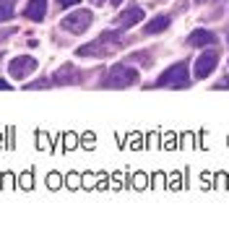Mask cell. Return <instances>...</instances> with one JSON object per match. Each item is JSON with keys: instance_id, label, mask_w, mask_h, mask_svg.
Returning a JSON list of instances; mask_svg holds the SVG:
<instances>
[{"instance_id": "6da1fadb", "label": "cell", "mask_w": 229, "mask_h": 250, "mask_svg": "<svg viewBox=\"0 0 229 250\" xmlns=\"http://www.w3.org/2000/svg\"><path fill=\"white\" fill-rule=\"evenodd\" d=\"M123 44H125L123 34H117V31H104V34H99L91 44L78 47L76 55L78 58H102V55H112L115 50H120Z\"/></svg>"}, {"instance_id": "7a4b0ae2", "label": "cell", "mask_w": 229, "mask_h": 250, "mask_svg": "<svg viewBox=\"0 0 229 250\" xmlns=\"http://www.w3.org/2000/svg\"><path fill=\"white\" fill-rule=\"evenodd\" d=\"M154 86H169V89H185V86H190V73H187V62L180 60L175 62L172 68H167L164 73L159 76V81Z\"/></svg>"}, {"instance_id": "3957f363", "label": "cell", "mask_w": 229, "mask_h": 250, "mask_svg": "<svg viewBox=\"0 0 229 250\" xmlns=\"http://www.w3.org/2000/svg\"><path fill=\"white\" fill-rule=\"evenodd\" d=\"M136 83H138V73L128 65H112V70L104 78L107 89H128V86H136Z\"/></svg>"}, {"instance_id": "277c9868", "label": "cell", "mask_w": 229, "mask_h": 250, "mask_svg": "<svg viewBox=\"0 0 229 250\" xmlns=\"http://www.w3.org/2000/svg\"><path fill=\"white\" fill-rule=\"evenodd\" d=\"M91 21H94L91 11H86V8H81V11H73L70 16H65V19H62V29L73 31V34H83V31L91 26Z\"/></svg>"}, {"instance_id": "5b68a950", "label": "cell", "mask_w": 229, "mask_h": 250, "mask_svg": "<svg viewBox=\"0 0 229 250\" xmlns=\"http://www.w3.org/2000/svg\"><path fill=\"white\" fill-rule=\"evenodd\" d=\"M13 78H26L29 73H34L37 70V60L31 58V55H21V58H13L11 65H8Z\"/></svg>"}, {"instance_id": "8992f818", "label": "cell", "mask_w": 229, "mask_h": 250, "mask_svg": "<svg viewBox=\"0 0 229 250\" xmlns=\"http://www.w3.org/2000/svg\"><path fill=\"white\" fill-rule=\"evenodd\" d=\"M216 62H219V52L216 50H206L198 60H195V78H206L208 73H214Z\"/></svg>"}, {"instance_id": "52a82bcc", "label": "cell", "mask_w": 229, "mask_h": 250, "mask_svg": "<svg viewBox=\"0 0 229 250\" xmlns=\"http://www.w3.org/2000/svg\"><path fill=\"white\" fill-rule=\"evenodd\" d=\"M141 19H144V11H141L138 5H133V8H128V11H123L120 16H117V19H115V26L130 29V26H136Z\"/></svg>"}, {"instance_id": "ba28073f", "label": "cell", "mask_w": 229, "mask_h": 250, "mask_svg": "<svg viewBox=\"0 0 229 250\" xmlns=\"http://www.w3.org/2000/svg\"><path fill=\"white\" fill-rule=\"evenodd\" d=\"M47 13V0H29L26 8H23V16L31 21H42Z\"/></svg>"}, {"instance_id": "9c48e42d", "label": "cell", "mask_w": 229, "mask_h": 250, "mask_svg": "<svg viewBox=\"0 0 229 250\" xmlns=\"http://www.w3.org/2000/svg\"><path fill=\"white\" fill-rule=\"evenodd\" d=\"M78 81H81V73L73 65H62L52 78V83H78Z\"/></svg>"}, {"instance_id": "30bf717a", "label": "cell", "mask_w": 229, "mask_h": 250, "mask_svg": "<svg viewBox=\"0 0 229 250\" xmlns=\"http://www.w3.org/2000/svg\"><path fill=\"white\" fill-rule=\"evenodd\" d=\"M214 34L211 31H206V29H195L193 34H190V44L193 47H208V44H214Z\"/></svg>"}, {"instance_id": "8fae6325", "label": "cell", "mask_w": 229, "mask_h": 250, "mask_svg": "<svg viewBox=\"0 0 229 250\" xmlns=\"http://www.w3.org/2000/svg\"><path fill=\"white\" fill-rule=\"evenodd\" d=\"M167 26H169V19H167V16H156V19H151V21L144 26V34H159V31H164Z\"/></svg>"}, {"instance_id": "7c38bea8", "label": "cell", "mask_w": 229, "mask_h": 250, "mask_svg": "<svg viewBox=\"0 0 229 250\" xmlns=\"http://www.w3.org/2000/svg\"><path fill=\"white\" fill-rule=\"evenodd\" d=\"M13 8H16V0H0V23L13 19Z\"/></svg>"}, {"instance_id": "4fadbf2b", "label": "cell", "mask_w": 229, "mask_h": 250, "mask_svg": "<svg viewBox=\"0 0 229 250\" xmlns=\"http://www.w3.org/2000/svg\"><path fill=\"white\" fill-rule=\"evenodd\" d=\"M58 3H60L62 8H70V5H76V3H78V0H58Z\"/></svg>"}, {"instance_id": "5bb4252c", "label": "cell", "mask_w": 229, "mask_h": 250, "mask_svg": "<svg viewBox=\"0 0 229 250\" xmlns=\"http://www.w3.org/2000/svg\"><path fill=\"white\" fill-rule=\"evenodd\" d=\"M227 86H229V78H224L222 83H216V89H227Z\"/></svg>"}, {"instance_id": "9a60e30c", "label": "cell", "mask_w": 229, "mask_h": 250, "mask_svg": "<svg viewBox=\"0 0 229 250\" xmlns=\"http://www.w3.org/2000/svg\"><path fill=\"white\" fill-rule=\"evenodd\" d=\"M0 89H3V91H5V89H11V83H8V81H0Z\"/></svg>"}, {"instance_id": "2e32d148", "label": "cell", "mask_w": 229, "mask_h": 250, "mask_svg": "<svg viewBox=\"0 0 229 250\" xmlns=\"http://www.w3.org/2000/svg\"><path fill=\"white\" fill-rule=\"evenodd\" d=\"M8 34H13V29H8V31H0V39H3V37H8Z\"/></svg>"}, {"instance_id": "e0dca14e", "label": "cell", "mask_w": 229, "mask_h": 250, "mask_svg": "<svg viewBox=\"0 0 229 250\" xmlns=\"http://www.w3.org/2000/svg\"><path fill=\"white\" fill-rule=\"evenodd\" d=\"M109 3H112V5H120V3H123V0H109Z\"/></svg>"}, {"instance_id": "ac0fdd59", "label": "cell", "mask_w": 229, "mask_h": 250, "mask_svg": "<svg viewBox=\"0 0 229 250\" xmlns=\"http://www.w3.org/2000/svg\"><path fill=\"white\" fill-rule=\"evenodd\" d=\"M94 3H104V0H94Z\"/></svg>"}, {"instance_id": "d6986e66", "label": "cell", "mask_w": 229, "mask_h": 250, "mask_svg": "<svg viewBox=\"0 0 229 250\" xmlns=\"http://www.w3.org/2000/svg\"><path fill=\"white\" fill-rule=\"evenodd\" d=\"M195 3H206V0H195Z\"/></svg>"}]
</instances>
